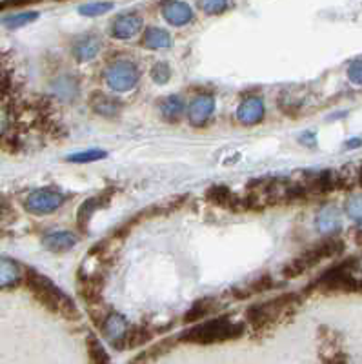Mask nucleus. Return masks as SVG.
Wrapping results in <instances>:
<instances>
[{
  "label": "nucleus",
  "mask_w": 362,
  "mask_h": 364,
  "mask_svg": "<svg viewBox=\"0 0 362 364\" xmlns=\"http://www.w3.org/2000/svg\"><path fill=\"white\" fill-rule=\"evenodd\" d=\"M355 242L362 246V230H361V232H357V235H355Z\"/></svg>",
  "instance_id": "obj_33"
},
{
  "label": "nucleus",
  "mask_w": 362,
  "mask_h": 364,
  "mask_svg": "<svg viewBox=\"0 0 362 364\" xmlns=\"http://www.w3.org/2000/svg\"><path fill=\"white\" fill-rule=\"evenodd\" d=\"M211 308H213V301H211V299H204V301L195 302L193 306H191V310L186 314L184 321L186 323H197V321H201V318H204L210 314Z\"/></svg>",
  "instance_id": "obj_24"
},
{
  "label": "nucleus",
  "mask_w": 362,
  "mask_h": 364,
  "mask_svg": "<svg viewBox=\"0 0 362 364\" xmlns=\"http://www.w3.org/2000/svg\"><path fill=\"white\" fill-rule=\"evenodd\" d=\"M342 252H344V242H342L341 239H337V237H328V239L319 242V245L306 250L301 257H297L295 261L286 264L284 275L288 279L301 277L302 273L308 272V269L313 268V266H317L321 261L329 259V257L339 255V253Z\"/></svg>",
  "instance_id": "obj_4"
},
{
  "label": "nucleus",
  "mask_w": 362,
  "mask_h": 364,
  "mask_svg": "<svg viewBox=\"0 0 362 364\" xmlns=\"http://www.w3.org/2000/svg\"><path fill=\"white\" fill-rule=\"evenodd\" d=\"M361 144H362L361 139H353V141L348 142V148H358V146H361Z\"/></svg>",
  "instance_id": "obj_32"
},
{
  "label": "nucleus",
  "mask_w": 362,
  "mask_h": 364,
  "mask_svg": "<svg viewBox=\"0 0 362 364\" xmlns=\"http://www.w3.org/2000/svg\"><path fill=\"white\" fill-rule=\"evenodd\" d=\"M339 226H341V217H339V211L334 206H328L319 213L317 217V228L321 232L331 233L337 232Z\"/></svg>",
  "instance_id": "obj_19"
},
{
  "label": "nucleus",
  "mask_w": 362,
  "mask_h": 364,
  "mask_svg": "<svg viewBox=\"0 0 362 364\" xmlns=\"http://www.w3.org/2000/svg\"><path fill=\"white\" fill-rule=\"evenodd\" d=\"M62 203H64V195L60 191L42 188L29 195L26 200V210L35 215H46V213H53L55 210H58Z\"/></svg>",
  "instance_id": "obj_6"
},
{
  "label": "nucleus",
  "mask_w": 362,
  "mask_h": 364,
  "mask_svg": "<svg viewBox=\"0 0 362 364\" xmlns=\"http://www.w3.org/2000/svg\"><path fill=\"white\" fill-rule=\"evenodd\" d=\"M142 44L149 50H164V48H169L171 46V37H169L168 31L159 28H148V31L144 33V38H142Z\"/></svg>",
  "instance_id": "obj_18"
},
{
  "label": "nucleus",
  "mask_w": 362,
  "mask_h": 364,
  "mask_svg": "<svg viewBox=\"0 0 362 364\" xmlns=\"http://www.w3.org/2000/svg\"><path fill=\"white\" fill-rule=\"evenodd\" d=\"M244 333V326L239 323H231L230 318H211L206 323L197 324L191 330L184 331L181 339L184 343L193 344H213L224 343V341L237 339Z\"/></svg>",
  "instance_id": "obj_2"
},
{
  "label": "nucleus",
  "mask_w": 362,
  "mask_h": 364,
  "mask_svg": "<svg viewBox=\"0 0 362 364\" xmlns=\"http://www.w3.org/2000/svg\"><path fill=\"white\" fill-rule=\"evenodd\" d=\"M100 51V41L97 37H82L78 38L77 44L73 46L75 57L80 60V63H87V60H93V58L99 55Z\"/></svg>",
  "instance_id": "obj_14"
},
{
  "label": "nucleus",
  "mask_w": 362,
  "mask_h": 364,
  "mask_svg": "<svg viewBox=\"0 0 362 364\" xmlns=\"http://www.w3.org/2000/svg\"><path fill=\"white\" fill-rule=\"evenodd\" d=\"M107 86L115 91H129L137 86L140 79L139 68L129 60H115L112 66L106 70Z\"/></svg>",
  "instance_id": "obj_5"
},
{
  "label": "nucleus",
  "mask_w": 362,
  "mask_h": 364,
  "mask_svg": "<svg viewBox=\"0 0 362 364\" xmlns=\"http://www.w3.org/2000/svg\"><path fill=\"white\" fill-rule=\"evenodd\" d=\"M348 77H350L351 82L362 84V60L351 63V66L348 68Z\"/></svg>",
  "instance_id": "obj_29"
},
{
  "label": "nucleus",
  "mask_w": 362,
  "mask_h": 364,
  "mask_svg": "<svg viewBox=\"0 0 362 364\" xmlns=\"http://www.w3.org/2000/svg\"><path fill=\"white\" fill-rule=\"evenodd\" d=\"M87 355H90V364H112L106 348L95 336L87 337Z\"/></svg>",
  "instance_id": "obj_20"
},
{
  "label": "nucleus",
  "mask_w": 362,
  "mask_h": 364,
  "mask_svg": "<svg viewBox=\"0 0 362 364\" xmlns=\"http://www.w3.org/2000/svg\"><path fill=\"white\" fill-rule=\"evenodd\" d=\"M102 331H104V337L107 339V343L112 344V346L124 350L126 337H128L129 333V326L122 315L120 314L107 315L102 323Z\"/></svg>",
  "instance_id": "obj_7"
},
{
  "label": "nucleus",
  "mask_w": 362,
  "mask_h": 364,
  "mask_svg": "<svg viewBox=\"0 0 362 364\" xmlns=\"http://www.w3.org/2000/svg\"><path fill=\"white\" fill-rule=\"evenodd\" d=\"M0 219H2V210H0Z\"/></svg>",
  "instance_id": "obj_36"
},
{
  "label": "nucleus",
  "mask_w": 362,
  "mask_h": 364,
  "mask_svg": "<svg viewBox=\"0 0 362 364\" xmlns=\"http://www.w3.org/2000/svg\"><path fill=\"white\" fill-rule=\"evenodd\" d=\"M107 200H110L107 195H99V197H91V199L84 200L82 206L78 208V213H77V226L80 228V232H86L87 224H90L93 213H95L99 208L106 206Z\"/></svg>",
  "instance_id": "obj_12"
},
{
  "label": "nucleus",
  "mask_w": 362,
  "mask_h": 364,
  "mask_svg": "<svg viewBox=\"0 0 362 364\" xmlns=\"http://www.w3.org/2000/svg\"><path fill=\"white\" fill-rule=\"evenodd\" d=\"M358 184H361V188H362V170L358 171Z\"/></svg>",
  "instance_id": "obj_34"
},
{
  "label": "nucleus",
  "mask_w": 362,
  "mask_h": 364,
  "mask_svg": "<svg viewBox=\"0 0 362 364\" xmlns=\"http://www.w3.org/2000/svg\"><path fill=\"white\" fill-rule=\"evenodd\" d=\"M215 112V100L210 95H201L190 104V122L197 128L204 126Z\"/></svg>",
  "instance_id": "obj_9"
},
{
  "label": "nucleus",
  "mask_w": 362,
  "mask_h": 364,
  "mask_svg": "<svg viewBox=\"0 0 362 364\" xmlns=\"http://www.w3.org/2000/svg\"><path fill=\"white\" fill-rule=\"evenodd\" d=\"M208 200H211L213 204H218V206H230V203H233L235 197L230 191L228 186H211L206 193Z\"/></svg>",
  "instance_id": "obj_23"
},
{
  "label": "nucleus",
  "mask_w": 362,
  "mask_h": 364,
  "mask_svg": "<svg viewBox=\"0 0 362 364\" xmlns=\"http://www.w3.org/2000/svg\"><path fill=\"white\" fill-rule=\"evenodd\" d=\"M38 18L37 11H24V13H13V15H8V17H2L0 22L9 29H17L22 28V26L29 24V22H33Z\"/></svg>",
  "instance_id": "obj_22"
},
{
  "label": "nucleus",
  "mask_w": 362,
  "mask_h": 364,
  "mask_svg": "<svg viewBox=\"0 0 362 364\" xmlns=\"http://www.w3.org/2000/svg\"><path fill=\"white\" fill-rule=\"evenodd\" d=\"M161 112H162V115H164L166 120H171V122H175V120L181 119L182 112H184V102H182L181 97L171 95V97H168L164 102H162Z\"/></svg>",
  "instance_id": "obj_21"
},
{
  "label": "nucleus",
  "mask_w": 362,
  "mask_h": 364,
  "mask_svg": "<svg viewBox=\"0 0 362 364\" xmlns=\"http://www.w3.org/2000/svg\"><path fill=\"white\" fill-rule=\"evenodd\" d=\"M202 8H204L206 13H210V15H218V13H223L228 8V4L226 2H204Z\"/></svg>",
  "instance_id": "obj_30"
},
{
  "label": "nucleus",
  "mask_w": 362,
  "mask_h": 364,
  "mask_svg": "<svg viewBox=\"0 0 362 364\" xmlns=\"http://www.w3.org/2000/svg\"><path fill=\"white\" fill-rule=\"evenodd\" d=\"M140 29H142V18L137 13H124L113 21L112 35L119 41H128V38L135 37Z\"/></svg>",
  "instance_id": "obj_8"
},
{
  "label": "nucleus",
  "mask_w": 362,
  "mask_h": 364,
  "mask_svg": "<svg viewBox=\"0 0 362 364\" xmlns=\"http://www.w3.org/2000/svg\"><path fill=\"white\" fill-rule=\"evenodd\" d=\"M113 8L112 2H87L78 8V13L84 17H99L102 13L110 11Z\"/></svg>",
  "instance_id": "obj_25"
},
{
  "label": "nucleus",
  "mask_w": 362,
  "mask_h": 364,
  "mask_svg": "<svg viewBox=\"0 0 362 364\" xmlns=\"http://www.w3.org/2000/svg\"><path fill=\"white\" fill-rule=\"evenodd\" d=\"M270 288H273L272 275H260V277H257V279H253L251 282H247L244 288H237V290H233V295L237 299H247V297H251V295L270 290Z\"/></svg>",
  "instance_id": "obj_16"
},
{
  "label": "nucleus",
  "mask_w": 362,
  "mask_h": 364,
  "mask_svg": "<svg viewBox=\"0 0 362 364\" xmlns=\"http://www.w3.org/2000/svg\"><path fill=\"white\" fill-rule=\"evenodd\" d=\"M42 242H44L46 250H50V252L55 253H62L68 252V250H71L77 245V237L71 232H51L44 237Z\"/></svg>",
  "instance_id": "obj_13"
},
{
  "label": "nucleus",
  "mask_w": 362,
  "mask_h": 364,
  "mask_svg": "<svg viewBox=\"0 0 362 364\" xmlns=\"http://www.w3.org/2000/svg\"><path fill=\"white\" fill-rule=\"evenodd\" d=\"M28 286L31 288L35 297H37L46 308H50L51 311L68 318L78 317V311L77 308H75L73 301H71L58 286H55L50 279L44 277L42 273L35 272V269H28Z\"/></svg>",
  "instance_id": "obj_1"
},
{
  "label": "nucleus",
  "mask_w": 362,
  "mask_h": 364,
  "mask_svg": "<svg viewBox=\"0 0 362 364\" xmlns=\"http://www.w3.org/2000/svg\"><path fill=\"white\" fill-rule=\"evenodd\" d=\"M237 119L240 124L244 126H253L259 124L260 120L264 119V102L257 97L246 99L237 109Z\"/></svg>",
  "instance_id": "obj_10"
},
{
  "label": "nucleus",
  "mask_w": 362,
  "mask_h": 364,
  "mask_svg": "<svg viewBox=\"0 0 362 364\" xmlns=\"http://www.w3.org/2000/svg\"><path fill=\"white\" fill-rule=\"evenodd\" d=\"M8 124H9V120H8V115H6V112L2 108H0V135L8 129Z\"/></svg>",
  "instance_id": "obj_31"
},
{
  "label": "nucleus",
  "mask_w": 362,
  "mask_h": 364,
  "mask_svg": "<svg viewBox=\"0 0 362 364\" xmlns=\"http://www.w3.org/2000/svg\"><path fill=\"white\" fill-rule=\"evenodd\" d=\"M346 210H348V215L351 217L357 223H362V195H353L348 204H346Z\"/></svg>",
  "instance_id": "obj_28"
},
{
  "label": "nucleus",
  "mask_w": 362,
  "mask_h": 364,
  "mask_svg": "<svg viewBox=\"0 0 362 364\" xmlns=\"http://www.w3.org/2000/svg\"><path fill=\"white\" fill-rule=\"evenodd\" d=\"M100 159H106V151L102 149H91V151H80L68 157L70 162H78V164H86V162H97Z\"/></svg>",
  "instance_id": "obj_26"
},
{
  "label": "nucleus",
  "mask_w": 362,
  "mask_h": 364,
  "mask_svg": "<svg viewBox=\"0 0 362 364\" xmlns=\"http://www.w3.org/2000/svg\"><path fill=\"white\" fill-rule=\"evenodd\" d=\"M162 13L171 26H186L193 18V11L186 2H166Z\"/></svg>",
  "instance_id": "obj_11"
},
{
  "label": "nucleus",
  "mask_w": 362,
  "mask_h": 364,
  "mask_svg": "<svg viewBox=\"0 0 362 364\" xmlns=\"http://www.w3.org/2000/svg\"><path fill=\"white\" fill-rule=\"evenodd\" d=\"M90 104L91 108H93V112L99 113V115L102 117H115L119 115L120 112V104L117 102L115 99H112V97L100 93V91H95V93L91 95Z\"/></svg>",
  "instance_id": "obj_15"
},
{
  "label": "nucleus",
  "mask_w": 362,
  "mask_h": 364,
  "mask_svg": "<svg viewBox=\"0 0 362 364\" xmlns=\"http://www.w3.org/2000/svg\"><path fill=\"white\" fill-rule=\"evenodd\" d=\"M2 8H6V4H4V2H0V9H2Z\"/></svg>",
  "instance_id": "obj_35"
},
{
  "label": "nucleus",
  "mask_w": 362,
  "mask_h": 364,
  "mask_svg": "<svg viewBox=\"0 0 362 364\" xmlns=\"http://www.w3.org/2000/svg\"><path fill=\"white\" fill-rule=\"evenodd\" d=\"M299 304H301V301L297 295L284 294L277 299H272V301L253 304L247 310V321L253 326V330H264V328L279 323V318L288 317L292 311H295Z\"/></svg>",
  "instance_id": "obj_3"
},
{
  "label": "nucleus",
  "mask_w": 362,
  "mask_h": 364,
  "mask_svg": "<svg viewBox=\"0 0 362 364\" xmlns=\"http://www.w3.org/2000/svg\"><path fill=\"white\" fill-rule=\"evenodd\" d=\"M151 79L155 80L156 84H166L169 79H171V70L166 63H156L155 66L151 68Z\"/></svg>",
  "instance_id": "obj_27"
},
{
  "label": "nucleus",
  "mask_w": 362,
  "mask_h": 364,
  "mask_svg": "<svg viewBox=\"0 0 362 364\" xmlns=\"http://www.w3.org/2000/svg\"><path fill=\"white\" fill-rule=\"evenodd\" d=\"M18 279H21V268L17 262L0 257V288H9V286L17 284Z\"/></svg>",
  "instance_id": "obj_17"
}]
</instances>
